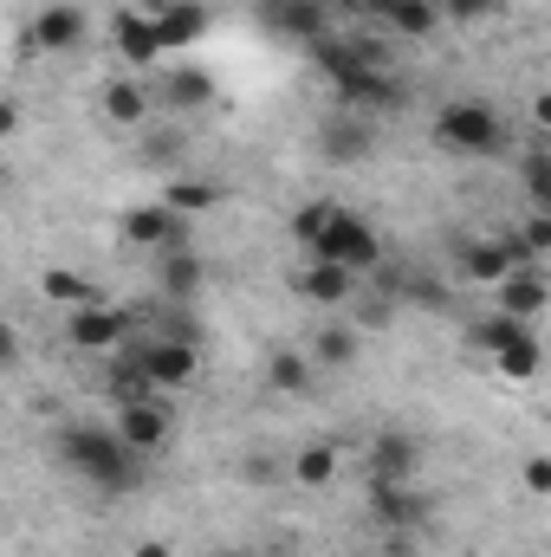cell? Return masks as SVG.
I'll return each instance as SVG.
<instances>
[{
  "label": "cell",
  "instance_id": "cell-1",
  "mask_svg": "<svg viewBox=\"0 0 551 557\" xmlns=\"http://www.w3.org/2000/svg\"><path fill=\"white\" fill-rule=\"evenodd\" d=\"M59 460H65L91 493H111V499H124V493L143 486V454H131V447L118 441V428H98V421L59 428Z\"/></svg>",
  "mask_w": 551,
  "mask_h": 557
},
{
  "label": "cell",
  "instance_id": "cell-2",
  "mask_svg": "<svg viewBox=\"0 0 551 557\" xmlns=\"http://www.w3.org/2000/svg\"><path fill=\"white\" fill-rule=\"evenodd\" d=\"M434 143L448 156H500L506 149V117L493 104H480V98H454L434 117Z\"/></svg>",
  "mask_w": 551,
  "mask_h": 557
},
{
  "label": "cell",
  "instance_id": "cell-3",
  "mask_svg": "<svg viewBox=\"0 0 551 557\" xmlns=\"http://www.w3.org/2000/svg\"><path fill=\"white\" fill-rule=\"evenodd\" d=\"M311 260H331V267H344V273H377L383 267V240H377V227L357 214V208H331V221H325V234H318V247H311Z\"/></svg>",
  "mask_w": 551,
  "mask_h": 557
},
{
  "label": "cell",
  "instance_id": "cell-4",
  "mask_svg": "<svg viewBox=\"0 0 551 557\" xmlns=\"http://www.w3.org/2000/svg\"><path fill=\"white\" fill-rule=\"evenodd\" d=\"M331 98L338 111H357V117H383V111H403L409 104V85L396 72H370V65H351L344 78H331Z\"/></svg>",
  "mask_w": 551,
  "mask_h": 557
},
{
  "label": "cell",
  "instance_id": "cell-5",
  "mask_svg": "<svg viewBox=\"0 0 551 557\" xmlns=\"http://www.w3.org/2000/svg\"><path fill=\"white\" fill-rule=\"evenodd\" d=\"M137 357L149 370L156 389H188L201 376V350L195 344H175V337H137Z\"/></svg>",
  "mask_w": 551,
  "mask_h": 557
},
{
  "label": "cell",
  "instance_id": "cell-6",
  "mask_svg": "<svg viewBox=\"0 0 551 557\" xmlns=\"http://www.w3.org/2000/svg\"><path fill=\"white\" fill-rule=\"evenodd\" d=\"M111 428H118V441H124L131 454H143V460L162 454L169 434H175V421H169V409H162L156 396H143V403H118V421H111Z\"/></svg>",
  "mask_w": 551,
  "mask_h": 557
},
{
  "label": "cell",
  "instance_id": "cell-7",
  "mask_svg": "<svg viewBox=\"0 0 551 557\" xmlns=\"http://www.w3.org/2000/svg\"><path fill=\"white\" fill-rule=\"evenodd\" d=\"M124 337H131V318H124L118 305H105V298H98V305H78V311L65 318V344H72V350H105V357H111Z\"/></svg>",
  "mask_w": 551,
  "mask_h": 557
},
{
  "label": "cell",
  "instance_id": "cell-8",
  "mask_svg": "<svg viewBox=\"0 0 551 557\" xmlns=\"http://www.w3.org/2000/svg\"><path fill=\"white\" fill-rule=\"evenodd\" d=\"M318 156H325V162H344V169L370 162V156H377V124L357 117V111L325 117V131H318Z\"/></svg>",
  "mask_w": 551,
  "mask_h": 557
},
{
  "label": "cell",
  "instance_id": "cell-9",
  "mask_svg": "<svg viewBox=\"0 0 551 557\" xmlns=\"http://www.w3.org/2000/svg\"><path fill=\"white\" fill-rule=\"evenodd\" d=\"M85 7H72V0H52V7H39L33 13V26H26V46L33 52H72V46H85Z\"/></svg>",
  "mask_w": 551,
  "mask_h": 557
},
{
  "label": "cell",
  "instance_id": "cell-10",
  "mask_svg": "<svg viewBox=\"0 0 551 557\" xmlns=\"http://www.w3.org/2000/svg\"><path fill=\"white\" fill-rule=\"evenodd\" d=\"M111 46H118V59H124V72H149L156 59H162V39H156V13H137V7H124L118 20H111Z\"/></svg>",
  "mask_w": 551,
  "mask_h": 557
},
{
  "label": "cell",
  "instance_id": "cell-11",
  "mask_svg": "<svg viewBox=\"0 0 551 557\" xmlns=\"http://www.w3.org/2000/svg\"><path fill=\"white\" fill-rule=\"evenodd\" d=\"M493 298H500V318H519V324H539L551 305V278L539 267H513V273L493 285Z\"/></svg>",
  "mask_w": 551,
  "mask_h": 557
},
{
  "label": "cell",
  "instance_id": "cell-12",
  "mask_svg": "<svg viewBox=\"0 0 551 557\" xmlns=\"http://www.w3.org/2000/svg\"><path fill=\"white\" fill-rule=\"evenodd\" d=\"M137 137V162L143 169H156V175H182L188 169V124L175 117V124H143V131H131Z\"/></svg>",
  "mask_w": 551,
  "mask_h": 557
},
{
  "label": "cell",
  "instance_id": "cell-13",
  "mask_svg": "<svg viewBox=\"0 0 551 557\" xmlns=\"http://www.w3.org/2000/svg\"><path fill=\"white\" fill-rule=\"evenodd\" d=\"M169 117H195V111H208L215 104V72H201V65H182V72H162V91H149Z\"/></svg>",
  "mask_w": 551,
  "mask_h": 557
},
{
  "label": "cell",
  "instance_id": "cell-14",
  "mask_svg": "<svg viewBox=\"0 0 551 557\" xmlns=\"http://www.w3.org/2000/svg\"><path fill=\"white\" fill-rule=\"evenodd\" d=\"M357 13H364V20H377V26H383V33H396V39H428V33L441 26L434 0H357Z\"/></svg>",
  "mask_w": 551,
  "mask_h": 557
},
{
  "label": "cell",
  "instance_id": "cell-15",
  "mask_svg": "<svg viewBox=\"0 0 551 557\" xmlns=\"http://www.w3.org/2000/svg\"><path fill=\"white\" fill-rule=\"evenodd\" d=\"M292 292L311 298V305H325V311H344V305L364 292V278L344 273V267H331V260H311L305 273H292Z\"/></svg>",
  "mask_w": 551,
  "mask_h": 557
},
{
  "label": "cell",
  "instance_id": "cell-16",
  "mask_svg": "<svg viewBox=\"0 0 551 557\" xmlns=\"http://www.w3.org/2000/svg\"><path fill=\"white\" fill-rule=\"evenodd\" d=\"M124 240H131V247H156V253H162V247H188V221L169 214L162 201H143V208L124 214Z\"/></svg>",
  "mask_w": 551,
  "mask_h": 557
},
{
  "label": "cell",
  "instance_id": "cell-17",
  "mask_svg": "<svg viewBox=\"0 0 551 557\" xmlns=\"http://www.w3.org/2000/svg\"><path fill=\"white\" fill-rule=\"evenodd\" d=\"M201 253L195 247H162V260H156V292H162V305H195V292H201Z\"/></svg>",
  "mask_w": 551,
  "mask_h": 557
},
{
  "label": "cell",
  "instance_id": "cell-18",
  "mask_svg": "<svg viewBox=\"0 0 551 557\" xmlns=\"http://www.w3.org/2000/svg\"><path fill=\"white\" fill-rule=\"evenodd\" d=\"M105 117H111L118 131H143V124L156 117V98H149V85H143L137 72H118V78L105 85Z\"/></svg>",
  "mask_w": 551,
  "mask_h": 557
},
{
  "label": "cell",
  "instance_id": "cell-19",
  "mask_svg": "<svg viewBox=\"0 0 551 557\" xmlns=\"http://www.w3.org/2000/svg\"><path fill=\"white\" fill-rule=\"evenodd\" d=\"M370 512H377L390 532H415V525L428 519V506L415 499L409 480H370Z\"/></svg>",
  "mask_w": 551,
  "mask_h": 557
},
{
  "label": "cell",
  "instance_id": "cell-20",
  "mask_svg": "<svg viewBox=\"0 0 551 557\" xmlns=\"http://www.w3.org/2000/svg\"><path fill=\"white\" fill-rule=\"evenodd\" d=\"M201 33H208V7H201V0H169V7L156 13V39H162V59H169V52H188Z\"/></svg>",
  "mask_w": 551,
  "mask_h": 557
},
{
  "label": "cell",
  "instance_id": "cell-21",
  "mask_svg": "<svg viewBox=\"0 0 551 557\" xmlns=\"http://www.w3.org/2000/svg\"><path fill=\"white\" fill-rule=\"evenodd\" d=\"M415 460H421V447L403 428H383L370 441V480H415Z\"/></svg>",
  "mask_w": 551,
  "mask_h": 557
},
{
  "label": "cell",
  "instance_id": "cell-22",
  "mask_svg": "<svg viewBox=\"0 0 551 557\" xmlns=\"http://www.w3.org/2000/svg\"><path fill=\"white\" fill-rule=\"evenodd\" d=\"M338 467H344V460H338V447H331V441H311V447H298V454L285 460V480H292V486H305V493H325V486L338 480Z\"/></svg>",
  "mask_w": 551,
  "mask_h": 557
},
{
  "label": "cell",
  "instance_id": "cell-23",
  "mask_svg": "<svg viewBox=\"0 0 551 557\" xmlns=\"http://www.w3.org/2000/svg\"><path fill=\"white\" fill-rule=\"evenodd\" d=\"M454 260H461V278H467V285H500V278L513 273V253L500 247V234H493V240H461Z\"/></svg>",
  "mask_w": 551,
  "mask_h": 557
},
{
  "label": "cell",
  "instance_id": "cell-24",
  "mask_svg": "<svg viewBox=\"0 0 551 557\" xmlns=\"http://www.w3.org/2000/svg\"><path fill=\"white\" fill-rule=\"evenodd\" d=\"M111 403H143V396H156V383H149V370H143L137 357V337H124L118 350H111Z\"/></svg>",
  "mask_w": 551,
  "mask_h": 557
},
{
  "label": "cell",
  "instance_id": "cell-25",
  "mask_svg": "<svg viewBox=\"0 0 551 557\" xmlns=\"http://www.w3.org/2000/svg\"><path fill=\"white\" fill-rule=\"evenodd\" d=\"M273 26L285 33V39H298V46H311V39L338 33V20L325 13V0H285V7H273Z\"/></svg>",
  "mask_w": 551,
  "mask_h": 557
},
{
  "label": "cell",
  "instance_id": "cell-26",
  "mask_svg": "<svg viewBox=\"0 0 551 557\" xmlns=\"http://www.w3.org/2000/svg\"><path fill=\"white\" fill-rule=\"evenodd\" d=\"M493 370H500V383H532V376L546 370L539 331H519V337H506V344L493 350Z\"/></svg>",
  "mask_w": 551,
  "mask_h": 557
},
{
  "label": "cell",
  "instance_id": "cell-27",
  "mask_svg": "<svg viewBox=\"0 0 551 557\" xmlns=\"http://www.w3.org/2000/svg\"><path fill=\"white\" fill-rule=\"evenodd\" d=\"M357 350H364V331L357 324H325L311 337V370H351Z\"/></svg>",
  "mask_w": 551,
  "mask_h": 557
},
{
  "label": "cell",
  "instance_id": "cell-28",
  "mask_svg": "<svg viewBox=\"0 0 551 557\" xmlns=\"http://www.w3.org/2000/svg\"><path fill=\"white\" fill-rule=\"evenodd\" d=\"M215 201H221V188H215V182H201V175H188V169H182V175H169V188H162V208H169V214H182V221L208 214Z\"/></svg>",
  "mask_w": 551,
  "mask_h": 557
},
{
  "label": "cell",
  "instance_id": "cell-29",
  "mask_svg": "<svg viewBox=\"0 0 551 557\" xmlns=\"http://www.w3.org/2000/svg\"><path fill=\"white\" fill-rule=\"evenodd\" d=\"M311 376H318V370H311L305 350H273V357H267V389H273V396H305Z\"/></svg>",
  "mask_w": 551,
  "mask_h": 557
},
{
  "label": "cell",
  "instance_id": "cell-30",
  "mask_svg": "<svg viewBox=\"0 0 551 557\" xmlns=\"http://www.w3.org/2000/svg\"><path fill=\"white\" fill-rule=\"evenodd\" d=\"M39 292H46L52 305H65V311L98 305V285H91L85 273H72V267H46V273H39Z\"/></svg>",
  "mask_w": 551,
  "mask_h": 557
},
{
  "label": "cell",
  "instance_id": "cell-31",
  "mask_svg": "<svg viewBox=\"0 0 551 557\" xmlns=\"http://www.w3.org/2000/svg\"><path fill=\"white\" fill-rule=\"evenodd\" d=\"M434 13H441L448 26H487V20L506 13V0H434Z\"/></svg>",
  "mask_w": 551,
  "mask_h": 557
},
{
  "label": "cell",
  "instance_id": "cell-32",
  "mask_svg": "<svg viewBox=\"0 0 551 557\" xmlns=\"http://www.w3.org/2000/svg\"><path fill=\"white\" fill-rule=\"evenodd\" d=\"M325 221H331V201H305V208L292 214V240H298V247H318Z\"/></svg>",
  "mask_w": 551,
  "mask_h": 557
},
{
  "label": "cell",
  "instance_id": "cell-33",
  "mask_svg": "<svg viewBox=\"0 0 551 557\" xmlns=\"http://www.w3.org/2000/svg\"><path fill=\"white\" fill-rule=\"evenodd\" d=\"M519 331H532V324H519V318H500V311H493V318H480V324H474V344L493 357V350H500L506 337H519Z\"/></svg>",
  "mask_w": 551,
  "mask_h": 557
},
{
  "label": "cell",
  "instance_id": "cell-34",
  "mask_svg": "<svg viewBox=\"0 0 551 557\" xmlns=\"http://www.w3.org/2000/svg\"><path fill=\"white\" fill-rule=\"evenodd\" d=\"M526 195H532V208H546V214H551V156H546V149H532V156H526Z\"/></svg>",
  "mask_w": 551,
  "mask_h": 557
},
{
  "label": "cell",
  "instance_id": "cell-35",
  "mask_svg": "<svg viewBox=\"0 0 551 557\" xmlns=\"http://www.w3.org/2000/svg\"><path fill=\"white\" fill-rule=\"evenodd\" d=\"M519 247H526L532 260H546V253H551V214H546V208H532V214H526V227H519Z\"/></svg>",
  "mask_w": 551,
  "mask_h": 557
},
{
  "label": "cell",
  "instance_id": "cell-36",
  "mask_svg": "<svg viewBox=\"0 0 551 557\" xmlns=\"http://www.w3.org/2000/svg\"><path fill=\"white\" fill-rule=\"evenodd\" d=\"M241 480H247V486H273V480H285V467L267 460V454H254V460H241Z\"/></svg>",
  "mask_w": 551,
  "mask_h": 557
},
{
  "label": "cell",
  "instance_id": "cell-37",
  "mask_svg": "<svg viewBox=\"0 0 551 557\" xmlns=\"http://www.w3.org/2000/svg\"><path fill=\"white\" fill-rule=\"evenodd\" d=\"M519 480H526V493H532V499H546V493H551V460H546V454H532Z\"/></svg>",
  "mask_w": 551,
  "mask_h": 557
},
{
  "label": "cell",
  "instance_id": "cell-38",
  "mask_svg": "<svg viewBox=\"0 0 551 557\" xmlns=\"http://www.w3.org/2000/svg\"><path fill=\"white\" fill-rule=\"evenodd\" d=\"M13 363H20V331L0 318V370H13Z\"/></svg>",
  "mask_w": 551,
  "mask_h": 557
},
{
  "label": "cell",
  "instance_id": "cell-39",
  "mask_svg": "<svg viewBox=\"0 0 551 557\" xmlns=\"http://www.w3.org/2000/svg\"><path fill=\"white\" fill-rule=\"evenodd\" d=\"M13 131H20V104H13V98H0V143L13 137Z\"/></svg>",
  "mask_w": 551,
  "mask_h": 557
},
{
  "label": "cell",
  "instance_id": "cell-40",
  "mask_svg": "<svg viewBox=\"0 0 551 557\" xmlns=\"http://www.w3.org/2000/svg\"><path fill=\"white\" fill-rule=\"evenodd\" d=\"M131 557H169V545H162V539H143V545H137Z\"/></svg>",
  "mask_w": 551,
  "mask_h": 557
},
{
  "label": "cell",
  "instance_id": "cell-41",
  "mask_svg": "<svg viewBox=\"0 0 551 557\" xmlns=\"http://www.w3.org/2000/svg\"><path fill=\"white\" fill-rule=\"evenodd\" d=\"M325 13H331V20H344V13H357V0H325Z\"/></svg>",
  "mask_w": 551,
  "mask_h": 557
},
{
  "label": "cell",
  "instance_id": "cell-42",
  "mask_svg": "<svg viewBox=\"0 0 551 557\" xmlns=\"http://www.w3.org/2000/svg\"><path fill=\"white\" fill-rule=\"evenodd\" d=\"M215 557H254V552H215Z\"/></svg>",
  "mask_w": 551,
  "mask_h": 557
},
{
  "label": "cell",
  "instance_id": "cell-43",
  "mask_svg": "<svg viewBox=\"0 0 551 557\" xmlns=\"http://www.w3.org/2000/svg\"><path fill=\"white\" fill-rule=\"evenodd\" d=\"M260 7H267V13H273V7H285V0H260Z\"/></svg>",
  "mask_w": 551,
  "mask_h": 557
},
{
  "label": "cell",
  "instance_id": "cell-44",
  "mask_svg": "<svg viewBox=\"0 0 551 557\" xmlns=\"http://www.w3.org/2000/svg\"><path fill=\"white\" fill-rule=\"evenodd\" d=\"M0 195H7V169H0Z\"/></svg>",
  "mask_w": 551,
  "mask_h": 557
}]
</instances>
